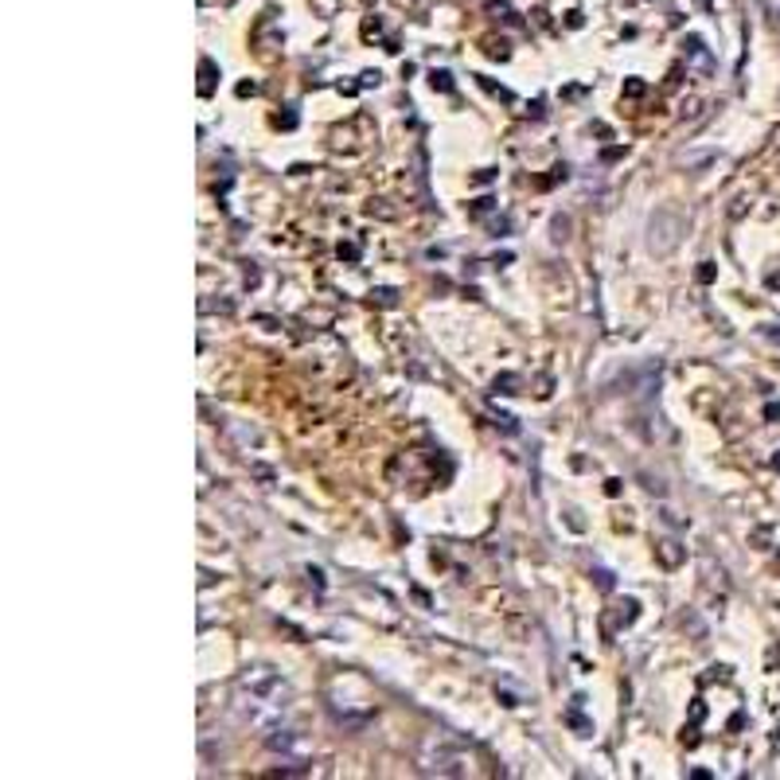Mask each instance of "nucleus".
I'll return each mask as SVG.
<instances>
[{"label": "nucleus", "instance_id": "obj_1", "mask_svg": "<svg viewBox=\"0 0 780 780\" xmlns=\"http://www.w3.org/2000/svg\"><path fill=\"white\" fill-rule=\"evenodd\" d=\"M433 87H441V90H453V82H449V74L441 71V74H433Z\"/></svg>", "mask_w": 780, "mask_h": 780}, {"label": "nucleus", "instance_id": "obj_2", "mask_svg": "<svg viewBox=\"0 0 780 780\" xmlns=\"http://www.w3.org/2000/svg\"><path fill=\"white\" fill-rule=\"evenodd\" d=\"M777 469H780V453H777Z\"/></svg>", "mask_w": 780, "mask_h": 780}]
</instances>
